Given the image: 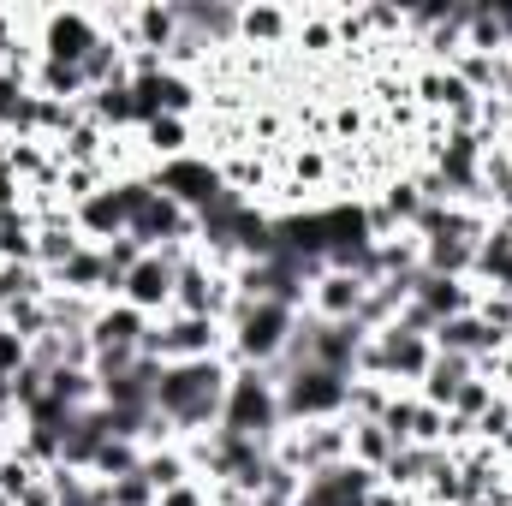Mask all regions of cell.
I'll return each instance as SVG.
<instances>
[{"label": "cell", "mask_w": 512, "mask_h": 506, "mask_svg": "<svg viewBox=\"0 0 512 506\" xmlns=\"http://www.w3.org/2000/svg\"><path fill=\"white\" fill-rule=\"evenodd\" d=\"M251 506H286V501H268V495H256V501Z\"/></svg>", "instance_id": "f6af8a7d"}, {"label": "cell", "mask_w": 512, "mask_h": 506, "mask_svg": "<svg viewBox=\"0 0 512 506\" xmlns=\"http://www.w3.org/2000/svg\"><path fill=\"white\" fill-rule=\"evenodd\" d=\"M36 477H42V465H36V459H24L18 447H12V453L0 459V495H6L12 506H18V495H24V489H30Z\"/></svg>", "instance_id": "e575fe53"}, {"label": "cell", "mask_w": 512, "mask_h": 506, "mask_svg": "<svg viewBox=\"0 0 512 506\" xmlns=\"http://www.w3.org/2000/svg\"><path fill=\"white\" fill-rule=\"evenodd\" d=\"M84 114L108 137H126V131H143V108H137V90L131 84H108V90H90L84 96Z\"/></svg>", "instance_id": "ffe728a7"}, {"label": "cell", "mask_w": 512, "mask_h": 506, "mask_svg": "<svg viewBox=\"0 0 512 506\" xmlns=\"http://www.w3.org/2000/svg\"><path fill=\"white\" fill-rule=\"evenodd\" d=\"M108 411L102 405H90V411H78L66 429H60V465H72V471H90L96 465V453L108 447Z\"/></svg>", "instance_id": "d6986e66"}, {"label": "cell", "mask_w": 512, "mask_h": 506, "mask_svg": "<svg viewBox=\"0 0 512 506\" xmlns=\"http://www.w3.org/2000/svg\"><path fill=\"white\" fill-rule=\"evenodd\" d=\"M137 137H143V155H149V167H161V161H179V155H191V143H197V120H173V114H161V120H149Z\"/></svg>", "instance_id": "d4e9b609"}, {"label": "cell", "mask_w": 512, "mask_h": 506, "mask_svg": "<svg viewBox=\"0 0 512 506\" xmlns=\"http://www.w3.org/2000/svg\"><path fill=\"white\" fill-rule=\"evenodd\" d=\"M149 185L161 191V197H173L179 209H191V215H203L209 203H221L227 197V179H221V161L215 155H179V161H161V167H149Z\"/></svg>", "instance_id": "ba28073f"}, {"label": "cell", "mask_w": 512, "mask_h": 506, "mask_svg": "<svg viewBox=\"0 0 512 506\" xmlns=\"http://www.w3.org/2000/svg\"><path fill=\"white\" fill-rule=\"evenodd\" d=\"M143 358L155 364H191V358H227V328L209 316H161L143 334Z\"/></svg>", "instance_id": "52a82bcc"}, {"label": "cell", "mask_w": 512, "mask_h": 506, "mask_svg": "<svg viewBox=\"0 0 512 506\" xmlns=\"http://www.w3.org/2000/svg\"><path fill=\"white\" fill-rule=\"evenodd\" d=\"M399 387H387V381H364L352 376V393H346V423H382L387 399H393Z\"/></svg>", "instance_id": "4dcf8cb0"}, {"label": "cell", "mask_w": 512, "mask_h": 506, "mask_svg": "<svg viewBox=\"0 0 512 506\" xmlns=\"http://www.w3.org/2000/svg\"><path fill=\"white\" fill-rule=\"evenodd\" d=\"M233 274H221V268H209L203 256L191 251L179 262V280H173V310L167 316H209V322H221L227 328V310H233Z\"/></svg>", "instance_id": "9c48e42d"}, {"label": "cell", "mask_w": 512, "mask_h": 506, "mask_svg": "<svg viewBox=\"0 0 512 506\" xmlns=\"http://www.w3.org/2000/svg\"><path fill=\"white\" fill-rule=\"evenodd\" d=\"M292 48H304V54H334V48H340L334 12H298V24H292Z\"/></svg>", "instance_id": "1f68e13d"}, {"label": "cell", "mask_w": 512, "mask_h": 506, "mask_svg": "<svg viewBox=\"0 0 512 506\" xmlns=\"http://www.w3.org/2000/svg\"><path fill=\"white\" fill-rule=\"evenodd\" d=\"M304 334H310V364L316 370H334V376H358V352L370 340L364 322H322L304 310Z\"/></svg>", "instance_id": "7c38bea8"}, {"label": "cell", "mask_w": 512, "mask_h": 506, "mask_svg": "<svg viewBox=\"0 0 512 506\" xmlns=\"http://www.w3.org/2000/svg\"><path fill=\"white\" fill-rule=\"evenodd\" d=\"M489 12H495V24H501V36H507V48H512V0H489Z\"/></svg>", "instance_id": "ee69618b"}, {"label": "cell", "mask_w": 512, "mask_h": 506, "mask_svg": "<svg viewBox=\"0 0 512 506\" xmlns=\"http://www.w3.org/2000/svg\"><path fill=\"white\" fill-rule=\"evenodd\" d=\"M30 364V340H18L12 328H0V381H12Z\"/></svg>", "instance_id": "60d3db41"}, {"label": "cell", "mask_w": 512, "mask_h": 506, "mask_svg": "<svg viewBox=\"0 0 512 506\" xmlns=\"http://www.w3.org/2000/svg\"><path fill=\"white\" fill-rule=\"evenodd\" d=\"M471 376H477V364H471V358L435 352V358H429V370H423V381H417V399H423V405H441V411H447V405H453V393H459V387H465Z\"/></svg>", "instance_id": "cb8c5ba5"}, {"label": "cell", "mask_w": 512, "mask_h": 506, "mask_svg": "<svg viewBox=\"0 0 512 506\" xmlns=\"http://www.w3.org/2000/svg\"><path fill=\"white\" fill-rule=\"evenodd\" d=\"M191 251H149L137 268H131L126 280H120V298H126L131 310H143V316H167L173 310V280H179V262Z\"/></svg>", "instance_id": "8fae6325"}, {"label": "cell", "mask_w": 512, "mask_h": 506, "mask_svg": "<svg viewBox=\"0 0 512 506\" xmlns=\"http://www.w3.org/2000/svg\"><path fill=\"white\" fill-rule=\"evenodd\" d=\"M376 471H364V465H328V471H310L304 477V489H298V506H370L376 495Z\"/></svg>", "instance_id": "4fadbf2b"}, {"label": "cell", "mask_w": 512, "mask_h": 506, "mask_svg": "<svg viewBox=\"0 0 512 506\" xmlns=\"http://www.w3.org/2000/svg\"><path fill=\"white\" fill-rule=\"evenodd\" d=\"M429 340H435V352L471 358L477 370H483V364H489L495 352H507V340H501V334H495V328H489V322H483L477 310H465V316H447V322H441V328H435Z\"/></svg>", "instance_id": "9a60e30c"}, {"label": "cell", "mask_w": 512, "mask_h": 506, "mask_svg": "<svg viewBox=\"0 0 512 506\" xmlns=\"http://www.w3.org/2000/svg\"><path fill=\"white\" fill-rule=\"evenodd\" d=\"M298 316H304V310L274 304V298H233V310H227V364L268 370V364L286 352Z\"/></svg>", "instance_id": "7a4b0ae2"}, {"label": "cell", "mask_w": 512, "mask_h": 506, "mask_svg": "<svg viewBox=\"0 0 512 506\" xmlns=\"http://www.w3.org/2000/svg\"><path fill=\"white\" fill-rule=\"evenodd\" d=\"M0 262H36V215H0Z\"/></svg>", "instance_id": "f546056e"}, {"label": "cell", "mask_w": 512, "mask_h": 506, "mask_svg": "<svg viewBox=\"0 0 512 506\" xmlns=\"http://www.w3.org/2000/svg\"><path fill=\"white\" fill-rule=\"evenodd\" d=\"M143 465V441H126V435H108V447L96 453V465H90V477H102V483H114V477H131Z\"/></svg>", "instance_id": "d6a6232c"}, {"label": "cell", "mask_w": 512, "mask_h": 506, "mask_svg": "<svg viewBox=\"0 0 512 506\" xmlns=\"http://www.w3.org/2000/svg\"><path fill=\"white\" fill-rule=\"evenodd\" d=\"M30 30H36V60H54V66H84V54L108 36L96 12L84 6H48V12H30Z\"/></svg>", "instance_id": "277c9868"}, {"label": "cell", "mask_w": 512, "mask_h": 506, "mask_svg": "<svg viewBox=\"0 0 512 506\" xmlns=\"http://www.w3.org/2000/svg\"><path fill=\"white\" fill-rule=\"evenodd\" d=\"M155 328V316H143V310H131L126 298H108L102 310H96V322H90V346L96 352H143V334Z\"/></svg>", "instance_id": "2e32d148"}, {"label": "cell", "mask_w": 512, "mask_h": 506, "mask_svg": "<svg viewBox=\"0 0 512 506\" xmlns=\"http://www.w3.org/2000/svg\"><path fill=\"white\" fill-rule=\"evenodd\" d=\"M376 203H382V215L399 227V233H411V227H417V215H423V191H417V179H387Z\"/></svg>", "instance_id": "83f0119b"}, {"label": "cell", "mask_w": 512, "mask_h": 506, "mask_svg": "<svg viewBox=\"0 0 512 506\" xmlns=\"http://www.w3.org/2000/svg\"><path fill=\"white\" fill-rule=\"evenodd\" d=\"M411 411H417V393H393L382 411V429L399 441V447H411Z\"/></svg>", "instance_id": "74e56055"}, {"label": "cell", "mask_w": 512, "mask_h": 506, "mask_svg": "<svg viewBox=\"0 0 512 506\" xmlns=\"http://www.w3.org/2000/svg\"><path fill=\"white\" fill-rule=\"evenodd\" d=\"M483 155H489V137H483V131H441L429 173L447 185V203H477V209H489V203H483ZM489 215H495V209H489Z\"/></svg>", "instance_id": "5b68a950"}, {"label": "cell", "mask_w": 512, "mask_h": 506, "mask_svg": "<svg viewBox=\"0 0 512 506\" xmlns=\"http://www.w3.org/2000/svg\"><path fill=\"white\" fill-rule=\"evenodd\" d=\"M227 381L233 364L227 358H191V364H161L155 376V417L173 423L179 441L203 435L221 423V405H227Z\"/></svg>", "instance_id": "6da1fadb"}, {"label": "cell", "mask_w": 512, "mask_h": 506, "mask_svg": "<svg viewBox=\"0 0 512 506\" xmlns=\"http://www.w3.org/2000/svg\"><path fill=\"white\" fill-rule=\"evenodd\" d=\"M108 501H114V506H155L161 495L149 489V477H143V471H131V477H114V483H108Z\"/></svg>", "instance_id": "f35d334b"}, {"label": "cell", "mask_w": 512, "mask_h": 506, "mask_svg": "<svg viewBox=\"0 0 512 506\" xmlns=\"http://www.w3.org/2000/svg\"><path fill=\"white\" fill-rule=\"evenodd\" d=\"M54 286H48V274L36 268V262H0V316L12 310V304H42Z\"/></svg>", "instance_id": "484cf974"}, {"label": "cell", "mask_w": 512, "mask_h": 506, "mask_svg": "<svg viewBox=\"0 0 512 506\" xmlns=\"http://www.w3.org/2000/svg\"><path fill=\"white\" fill-rule=\"evenodd\" d=\"M137 471L149 477V489H155V495H173V489L197 483V465H191V447H185V441L143 447V465H137Z\"/></svg>", "instance_id": "44dd1931"}, {"label": "cell", "mask_w": 512, "mask_h": 506, "mask_svg": "<svg viewBox=\"0 0 512 506\" xmlns=\"http://www.w3.org/2000/svg\"><path fill=\"white\" fill-rule=\"evenodd\" d=\"M471 280H477L483 292L512 298V215H495V221H489V233H483V245H477Z\"/></svg>", "instance_id": "ac0fdd59"}, {"label": "cell", "mask_w": 512, "mask_h": 506, "mask_svg": "<svg viewBox=\"0 0 512 506\" xmlns=\"http://www.w3.org/2000/svg\"><path fill=\"white\" fill-rule=\"evenodd\" d=\"M6 328H12L18 340H30V346H36L42 334H54V328H48V298H42V304H12V310H6Z\"/></svg>", "instance_id": "8d00e7d4"}, {"label": "cell", "mask_w": 512, "mask_h": 506, "mask_svg": "<svg viewBox=\"0 0 512 506\" xmlns=\"http://www.w3.org/2000/svg\"><path fill=\"white\" fill-rule=\"evenodd\" d=\"M18 209H30V191H24L18 173L6 167V173H0V215H18Z\"/></svg>", "instance_id": "b9f144b4"}, {"label": "cell", "mask_w": 512, "mask_h": 506, "mask_svg": "<svg viewBox=\"0 0 512 506\" xmlns=\"http://www.w3.org/2000/svg\"><path fill=\"white\" fill-rule=\"evenodd\" d=\"M126 233L143 245V251H197V215H191V209H179V203H173V197H161V191L131 215Z\"/></svg>", "instance_id": "30bf717a"}, {"label": "cell", "mask_w": 512, "mask_h": 506, "mask_svg": "<svg viewBox=\"0 0 512 506\" xmlns=\"http://www.w3.org/2000/svg\"><path fill=\"white\" fill-rule=\"evenodd\" d=\"M364 298H370V280L340 274V268H322V274L310 280V292H304V310L322 316V322H358Z\"/></svg>", "instance_id": "5bb4252c"}, {"label": "cell", "mask_w": 512, "mask_h": 506, "mask_svg": "<svg viewBox=\"0 0 512 506\" xmlns=\"http://www.w3.org/2000/svg\"><path fill=\"white\" fill-rule=\"evenodd\" d=\"M334 131H340V143H346V137H358V131H364V114H358V108L346 102V108L334 114Z\"/></svg>", "instance_id": "7bdbcfd3"}, {"label": "cell", "mask_w": 512, "mask_h": 506, "mask_svg": "<svg viewBox=\"0 0 512 506\" xmlns=\"http://www.w3.org/2000/svg\"><path fill=\"white\" fill-rule=\"evenodd\" d=\"M411 447H447V411L441 405H423L411 411Z\"/></svg>", "instance_id": "d590c367"}, {"label": "cell", "mask_w": 512, "mask_h": 506, "mask_svg": "<svg viewBox=\"0 0 512 506\" xmlns=\"http://www.w3.org/2000/svg\"><path fill=\"white\" fill-rule=\"evenodd\" d=\"M292 24L286 6H239V48H292Z\"/></svg>", "instance_id": "7402d4cb"}, {"label": "cell", "mask_w": 512, "mask_h": 506, "mask_svg": "<svg viewBox=\"0 0 512 506\" xmlns=\"http://www.w3.org/2000/svg\"><path fill=\"white\" fill-rule=\"evenodd\" d=\"M477 298H483V286L477 280H447V274H411V304H423L429 316H435V328L447 322V316H465V310H477Z\"/></svg>", "instance_id": "e0dca14e"}, {"label": "cell", "mask_w": 512, "mask_h": 506, "mask_svg": "<svg viewBox=\"0 0 512 506\" xmlns=\"http://www.w3.org/2000/svg\"><path fill=\"white\" fill-rule=\"evenodd\" d=\"M102 256H108V274H114V280H126V274H131V268H137L149 251H143L131 233H120V239H108V245H102Z\"/></svg>", "instance_id": "ab89813d"}, {"label": "cell", "mask_w": 512, "mask_h": 506, "mask_svg": "<svg viewBox=\"0 0 512 506\" xmlns=\"http://www.w3.org/2000/svg\"><path fill=\"white\" fill-rule=\"evenodd\" d=\"M495 399H501V387H495V381H489L483 370H477V376H471L465 387H459V393H453V405H447V417H465V423L477 429V417H483V411H489Z\"/></svg>", "instance_id": "836d02e7"}, {"label": "cell", "mask_w": 512, "mask_h": 506, "mask_svg": "<svg viewBox=\"0 0 512 506\" xmlns=\"http://www.w3.org/2000/svg\"><path fill=\"white\" fill-rule=\"evenodd\" d=\"M441 459H447V447H399V453L382 465V483L399 489V495H423Z\"/></svg>", "instance_id": "603a6c76"}, {"label": "cell", "mask_w": 512, "mask_h": 506, "mask_svg": "<svg viewBox=\"0 0 512 506\" xmlns=\"http://www.w3.org/2000/svg\"><path fill=\"white\" fill-rule=\"evenodd\" d=\"M399 453V441L387 435L382 423H352V465H364V471H376L382 477V465Z\"/></svg>", "instance_id": "f1b7e54d"}, {"label": "cell", "mask_w": 512, "mask_h": 506, "mask_svg": "<svg viewBox=\"0 0 512 506\" xmlns=\"http://www.w3.org/2000/svg\"><path fill=\"white\" fill-rule=\"evenodd\" d=\"M346 393H352V376H334V370H292L280 381V417L286 429L292 423H328V417H346Z\"/></svg>", "instance_id": "8992f818"}, {"label": "cell", "mask_w": 512, "mask_h": 506, "mask_svg": "<svg viewBox=\"0 0 512 506\" xmlns=\"http://www.w3.org/2000/svg\"><path fill=\"white\" fill-rule=\"evenodd\" d=\"M221 429L251 435V441H262V447H274V441L286 435V417H280V387L268 381V370H245V364H233L227 405H221Z\"/></svg>", "instance_id": "3957f363"}, {"label": "cell", "mask_w": 512, "mask_h": 506, "mask_svg": "<svg viewBox=\"0 0 512 506\" xmlns=\"http://www.w3.org/2000/svg\"><path fill=\"white\" fill-rule=\"evenodd\" d=\"M423 245V274H447V280H471L477 245L471 239H417Z\"/></svg>", "instance_id": "4316f807"}]
</instances>
